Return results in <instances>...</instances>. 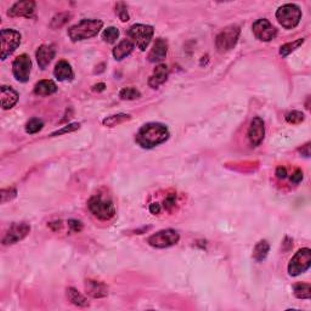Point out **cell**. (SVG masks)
Returning <instances> with one entry per match:
<instances>
[{"mask_svg":"<svg viewBox=\"0 0 311 311\" xmlns=\"http://www.w3.org/2000/svg\"><path fill=\"white\" fill-rule=\"evenodd\" d=\"M79 127H80L79 123H72V124L66 125V127L60 129V130L52 133L50 136H58V135H63V134H67V133H72V131H75L77 129H79Z\"/></svg>","mask_w":311,"mask_h":311,"instance_id":"cell-35","label":"cell"},{"mask_svg":"<svg viewBox=\"0 0 311 311\" xmlns=\"http://www.w3.org/2000/svg\"><path fill=\"white\" fill-rule=\"evenodd\" d=\"M175 206V195H169L164 201V207L167 209H170Z\"/></svg>","mask_w":311,"mask_h":311,"instance_id":"cell-38","label":"cell"},{"mask_svg":"<svg viewBox=\"0 0 311 311\" xmlns=\"http://www.w3.org/2000/svg\"><path fill=\"white\" fill-rule=\"evenodd\" d=\"M153 33H155L153 27L147 26V24H134L128 30L129 37L133 39L134 43L141 51H145L150 45Z\"/></svg>","mask_w":311,"mask_h":311,"instance_id":"cell-6","label":"cell"},{"mask_svg":"<svg viewBox=\"0 0 311 311\" xmlns=\"http://www.w3.org/2000/svg\"><path fill=\"white\" fill-rule=\"evenodd\" d=\"M269 251H270V245L266 240H262L254 246L253 249V258L257 262H263L265 260V258L268 257Z\"/></svg>","mask_w":311,"mask_h":311,"instance_id":"cell-25","label":"cell"},{"mask_svg":"<svg viewBox=\"0 0 311 311\" xmlns=\"http://www.w3.org/2000/svg\"><path fill=\"white\" fill-rule=\"evenodd\" d=\"M44 127L43 120L39 118H32L26 125V131L28 134H37Z\"/></svg>","mask_w":311,"mask_h":311,"instance_id":"cell-31","label":"cell"},{"mask_svg":"<svg viewBox=\"0 0 311 311\" xmlns=\"http://www.w3.org/2000/svg\"><path fill=\"white\" fill-rule=\"evenodd\" d=\"M89 211L94 217L100 220H110L116 214V207L111 198L103 197L102 195H95L88 202Z\"/></svg>","mask_w":311,"mask_h":311,"instance_id":"cell-3","label":"cell"},{"mask_svg":"<svg viewBox=\"0 0 311 311\" xmlns=\"http://www.w3.org/2000/svg\"><path fill=\"white\" fill-rule=\"evenodd\" d=\"M179 240H180V236H179L178 231L173 229H167L161 230L148 237L147 243L153 248H168L176 245Z\"/></svg>","mask_w":311,"mask_h":311,"instance_id":"cell-8","label":"cell"},{"mask_svg":"<svg viewBox=\"0 0 311 311\" xmlns=\"http://www.w3.org/2000/svg\"><path fill=\"white\" fill-rule=\"evenodd\" d=\"M72 17V15L69 12H62V13H58V15H56L54 18H52L51 21V28H54V29H57V28H61L63 27L64 24L67 23V22L69 21Z\"/></svg>","mask_w":311,"mask_h":311,"instance_id":"cell-30","label":"cell"},{"mask_svg":"<svg viewBox=\"0 0 311 311\" xmlns=\"http://www.w3.org/2000/svg\"><path fill=\"white\" fill-rule=\"evenodd\" d=\"M275 174H276V176L279 179H285L286 175H287V170H286V168L284 167H277L276 173H275Z\"/></svg>","mask_w":311,"mask_h":311,"instance_id":"cell-39","label":"cell"},{"mask_svg":"<svg viewBox=\"0 0 311 311\" xmlns=\"http://www.w3.org/2000/svg\"><path fill=\"white\" fill-rule=\"evenodd\" d=\"M265 136V127H264V120L260 117H254L252 119L251 125L248 129V140L251 142V145L253 147L259 146L263 142Z\"/></svg>","mask_w":311,"mask_h":311,"instance_id":"cell-13","label":"cell"},{"mask_svg":"<svg viewBox=\"0 0 311 311\" xmlns=\"http://www.w3.org/2000/svg\"><path fill=\"white\" fill-rule=\"evenodd\" d=\"M299 152H301L303 156L309 157L310 156V142H308V144H305L304 146H302V148H299Z\"/></svg>","mask_w":311,"mask_h":311,"instance_id":"cell-40","label":"cell"},{"mask_svg":"<svg viewBox=\"0 0 311 311\" xmlns=\"http://www.w3.org/2000/svg\"><path fill=\"white\" fill-rule=\"evenodd\" d=\"M54 75L56 77V79L60 80V82H68V80L73 79L74 73L71 64L67 62V61L62 60L58 61L57 64L55 66Z\"/></svg>","mask_w":311,"mask_h":311,"instance_id":"cell-20","label":"cell"},{"mask_svg":"<svg viewBox=\"0 0 311 311\" xmlns=\"http://www.w3.org/2000/svg\"><path fill=\"white\" fill-rule=\"evenodd\" d=\"M102 27L103 22L100 19H82L77 24L69 28L68 37L73 43L86 40V39L96 37Z\"/></svg>","mask_w":311,"mask_h":311,"instance_id":"cell-2","label":"cell"},{"mask_svg":"<svg viewBox=\"0 0 311 311\" xmlns=\"http://www.w3.org/2000/svg\"><path fill=\"white\" fill-rule=\"evenodd\" d=\"M119 38V29L116 27H108L107 29L103 30L102 33V39L105 43L107 44H113L116 43L117 39Z\"/></svg>","mask_w":311,"mask_h":311,"instance_id":"cell-29","label":"cell"},{"mask_svg":"<svg viewBox=\"0 0 311 311\" xmlns=\"http://www.w3.org/2000/svg\"><path fill=\"white\" fill-rule=\"evenodd\" d=\"M168 54V41L163 38L156 39L150 54H148V61L152 63L161 62L167 57Z\"/></svg>","mask_w":311,"mask_h":311,"instance_id":"cell-15","label":"cell"},{"mask_svg":"<svg viewBox=\"0 0 311 311\" xmlns=\"http://www.w3.org/2000/svg\"><path fill=\"white\" fill-rule=\"evenodd\" d=\"M252 29H253L254 37L258 40L265 41V43L271 41L277 35V29L266 18L257 19L253 23V26H252Z\"/></svg>","mask_w":311,"mask_h":311,"instance_id":"cell-12","label":"cell"},{"mask_svg":"<svg viewBox=\"0 0 311 311\" xmlns=\"http://www.w3.org/2000/svg\"><path fill=\"white\" fill-rule=\"evenodd\" d=\"M303 43H304V39L301 38V39H297V40L292 41V43L285 44V45H282L281 47H280V55H281L282 57H286V56L290 55L291 52H293L294 50L298 49Z\"/></svg>","mask_w":311,"mask_h":311,"instance_id":"cell-28","label":"cell"},{"mask_svg":"<svg viewBox=\"0 0 311 311\" xmlns=\"http://www.w3.org/2000/svg\"><path fill=\"white\" fill-rule=\"evenodd\" d=\"M293 293L298 299H310L311 297V286L304 282H298L293 285Z\"/></svg>","mask_w":311,"mask_h":311,"instance_id":"cell-26","label":"cell"},{"mask_svg":"<svg viewBox=\"0 0 311 311\" xmlns=\"http://www.w3.org/2000/svg\"><path fill=\"white\" fill-rule=\"evenodd\" d=\"M30 232V225L27 223H13L10 226L9 230L5 234L4 238H2V245L10 246L15 245V243L19 242L23 240L24 237L28 236Z\"/></svg>","mask_w":311,"mask_h":311,"instance_id":"cell-11","label":"cell"},{"mask_svg":"<svg viewBox=\"0 0 311 311\" xmlns=\"http://www.w3.org/2000/svg\"><path fill=\"white\" fill-rule=\"evenodd\" d=\"M119 97L122 100H136L141 97V92L137 90L136 88H133V86H128V88H123L122 90L119 91Z\"/></svg>","mask_w":311,"mask_h":311,"instance_id":"cell-27","label":"cell"},{"mask_svg":"<svg viewBox=\"0 0 311 311\" xmlns=\"http://www.w3.org/2000/svg\"><path fill=\"white\" fill-rule=\"evenodd\" d=\"M56 91H57V85L49 79L40 80L34 86V94L38 96H50Z\"/></svg>","mask_w":311,"mask_h":311,"instance_id":"cell-22","label":"cell"},{"mask_svg":"<svg viewBox=\"0 0 311 311\" xmlns=\"http://www.w3.org/2000/svg\"><path fill=\"white\" fill-rule=\"evenodd\" d=\"M32 71V60L26 54L19 55L12 63V73L19 83H27Z\"/></svg>","mask_w":311,"mask_h":311,"instance_id":"cell-10","label":"cell"},{"mask_svg":"<svg viewBox=\"0 0 311 311\" xmlns=\"http://www.w3.org/2000/svg\"><path fill=\"white\" fill-rule=\"evenodd\" d=\"M134 50V43L131 40H122L120 43L113 49L112 54H113V57L116 58L117 61H122L123 58H125L127 56H129L133 52Z\"/></svg>","mask_w":311,"mask_h":311,"instance_id":"cell-21","label":"cell"},{"mask_svg":"<svg viewBox=\"0 0 311 311\" xmlns=\"http://www.w3.org/2000/svg\"><path fill=\"white\" fill-rule=\"evenodd\" d=\"M105 88H106L105 84H103V83H99V84H95V85L92 86V90L100 92V91H103V90H105Z\"/></svg>","mask_w":311,"mask_h":311,"instance_id":"cell-42","label":"cell"},{"mask_svg":"<svg viewBox=\"0 0 311 311\" xmlns=\"http://www.w3.org/2000/svg\"><path fill=\"white\" fill-rule=\"evenodd\" d=\"M150 212L152 213V214H158V213L161 212V206H159L158 203L150 204Z\"/></svg>","mask_w":311,"mask_h":311,"instance_id":"cell-41","label":"cell"},{"mask_svg":"<svg viewBox=\"0 0 311 311\" xmlns=\"http://www.w3.org/2000/svg\"><path fill=\"white\" fill-rule=\"evenodd\" d=\"M241 29L238 26H229L224 28L223 30L217 35L215 39V46L219 52L230 51L236 46L238 38H240Z\"/></svg>","mask_w":311,"mask_h":311,"instance_id":"cell-5","label":"cell"},{"mask_svg":"<svg viewBox=\"0 0 311 311\" xmlns=\"http://www.w3.org/2000/svg\"><path fill=\"white\" fill-rule=\"evenodd\" d=\"M302 18V11L294 4H286L276 11V19L285 29H293L299 24Z\"/></svg>","mask_w":311,"mask_h":311,"instance_id":"cell-4","label":"cell"},{"mask_svg":"<svg viewBox=\"0 0 311 311\" xmlns=\"http://www.w3.org/2000/svg\"><path fill=\"white\" fill-rule=\"evenodd\" d=\"M311 265V251L309 248H302L292 257L288 263V274L291 276H298L308 270Z\"/></svg>","mask_w":311,"mask_h":311,"instance_id":"cell-7","label":"cell"},{"mask_svg":"<svg viewBox=\"0 0 311 311\" xmlns=\"http://www.w3.org/2000/svg\"><path fill=\"white\" fill-rule=\"evenodd\" d=\"M85 291L92 298H105L108 296V287L103 282L96 280H86Z\"/></svg>","mask_w":311,"mask_h":311,"instance_id":"cell-16","label":"cell"},{"mask_svg":"<svg viewBox=\"0 0 311 311\" xmlns=\"http://www.w3.org/2000/svg\"><path fill=\"white\" fill-rule=\"evenodd\" d=\"M35 2L27 0V1H18L12 5V7L7 11L10 17H26L30 18L34 15Z\"/></svg>","mask_w":311,"mask_h":311,"instance_id":"cell-14","label":"cell"},{"mask_svg":"<svg viewBox=\"0 0 311 311\" xmlns=\"http://www.w3.org/2000/svg\"><path fill=\"white\" fill-rule=\"evenodd\" d=\"M0 38H1V60L5 61L17 50L21 44V34L15 29H2Z\"/></svg>","mask_w":311,"mask_h":311,"instance_id":"cell-9","label":"cell"},{"mask_svg":"<svg viewBox=\"0 0 311 311\" xmlns=\"http://www.w3.org/2000/svg\"><path fill=\"white\" fill-rule=\"evenodd\" d=\"M169 130L161 123H147L137 131L135 141L142 148H153L159 146L169 139Z\"/></svg>","mask_w":311,"mask_h":311,"instance_id":"cell-1","label":"cell"},{"mask_svg":"<svg viewBox=\"0 0 311 311\" xmlns=\"http://www.w3.org/2000/svg\"><path fill=\"white\" fill-rule=\"evenodd\" d=\"M168 74H169V69H168L167 64H158L153 71L152 75L148 79V86L152 89H157L164 84L168 79Z\"/></svg>","mask_w":311,"mask_h":311,"instance_id":"cell-17","label":"cell"},{"mask_svg":"<svg viewBox=\"0 0 311 311\" xmlns=\"http://www.w3.org/2000/svg\"><path fill=\"white\" fill-rule=\"evenodd\" d=\"M305 117L302 112L299 111H292L288 112L286 114V122L290 123V124H301L302 122H304Z\"/></svg>","mask_w":311,"mask_h":311,"instance_id":"cell-32","label":"cell"},{"mask_svg":"<svg viewBox=\"0 0 311 311\" xmlns=\"http://www.w3.org/2000/svg\"><path fill=\"white\" fill-rule=\"evenodd\" d=\"M68 226H69V229H71L73 232H80L83 230L82 221L75 220V219L68 220Z\"/></svg>","mask_w":311,"mask_h":311,"instance_id":"cell-36","label":"cell"},{"mask_svg":"<svg viewBox=\"0 0 311 311\" xmlns=\"http://www.w3.org/2000/svg\"><path fill=\"white\" fill-rule=\"evenodd\" d=\"M18 92L11 86H1V107L2 110H11L18 101Z\"/></svg>","mask_w":311,"mask_h":311,"instance_id":"cell-19","label":"cell"},{"mask_svg":"<svg viewBox=\"0 0 311 311\" xmlns=\"http://www.w3.org/2000/svg\"><path fill=\"white\" fill-rule=\"evenodd\" d=\"M55 54H56L55 47L52 45H41L39 47L37 50V54H35L39 67H40L41 69H45L46 67L51 63V61L54 60Z\"/></svg>","mask_w":311,"mask_h":311,"instance_id":"cell-18","label":"cell"},{"mask_svg":"<svg viewBox=\"0 0 311 311\" xmlns=\"http://www.w3.org/2000/svg\"><path fill=\"white\" fill-rule=\"evenodd\" d=\"M302 180H303V172L301 169H297L292 174V176H291V181H292L293 184H299Z\"/></svg>","mask_w":311,"mask_h":311,"instance_id":"cell-37","label":"cell"},{"mask_svg":"<svg viewBox=\"0 0 311 311\" xmlns=\"http://www.w3.org/2000/svg\"><path fill=\"white\" fill-rule=\"evenodd\" d=\"M116 13L122 22H128L129 21L128 7H127V5L124 4V2H118V4L116 5Z\"/></svg>","mask_w":311,"mask_h":311,"instance_id":"cell-33","label":"cell"},{"mask_svg":"<svg viewBox=\"0 0 311 311\" xmlns=\"http://www.w3.org/2000/svg\"><path fill=\"white\" fill-rule=\"evenodd\" d=\"M0 196H1V203H6L17 196V191L15 189H2Z\"/></svg>","mask_w":311,"mask_h":311,"instance_id":"cell-34","label":"cell"},{"mask_svg":"<svg viewBox=\"0 0 311 311\" xmlns=\"http://www.w3.org/2000/svg\"><path fill=\"white\" fill-rule=\"evenodd\" d=\"M131 119L130 114H125V113H118V114H113V116L106 117L105 119L102 120V124L107 128H114L118 127V125L123 124V123L128 122V120Z\"/></svg>","mask_w":311,"mask_h":311,"instance_id":"cell-24","label":"cell"},{"mask_svg":"<svg viewBox=\"0 0 311 311\" xmlns=\"http://www.w3.org/2000/svg\"><path fill=\"white\" fill-rule=\"evenodd\" d=\"M66 294H67V298H68V301L71 302L72 304L77 305V307H79V308L89 307L88 299H86L85 297H84L83 294L79 292V291L75 290L74 287L67 288Z\"/></svg>","mask_w":311,"mask_h":311,"instance_id":"cell-23","label":"cell"}]
</instances>
